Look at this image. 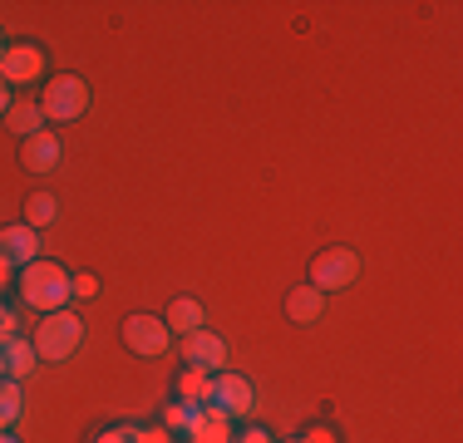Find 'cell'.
Wrapping results in <instances>:
<instances>
[{"label":"cell","mask_w":463,"mask_h":443,"mask_svg":"<svg viewBox=\"0 0 463 443\" xmlns=\"http://www.w3.org/2000/svg\"><path fill=\"white\" fill-rule=\"evenodd\" d=\"M20 301L35 306V310H64V301H70V271L54 261H30L20 266Z\"/></svg>","instance_id":"6da1fadb"},{"label":"cell","mask_w":463,"mask_h":443,"mask_svg":"<svg viewBox=\"0 0 463 443\" xmlns=\"http://www.w3.org/2000/svg\"><path fill=\"white\" fill-rule=\"evenodd\" d=\"M80 340H84V320L80 316H70V310H50L45 320H40V330H35V360H50V364H60V360H70L74 350H80Z\"/></svg>","instance_id":"7a4b0ae2"},{"label":"cell","mask_w":463,"mask_h":443,"mask_svg":"<svg viewBox=\"0 0 463 443\" xmlns=\"http://www.w3.org/2000/svg\"><path fill=\"white\" fill-rule=\"evenodd\" d=\"M84 108H90V84L80 74H54L45 94H40V114L54 118V124H74Z\"/></svg>","instance_id":"3957f363"},{"label":"cell","mask_w":463,"mask_h":443,"mask_svg":"<svg viewBox=\"0 0 463 443\" xmlns=\"http://www.w3.org/2000/svg\"><path fill=\"white\" fill-rule=\"evenodd\" d=\"M203 409H217V414H227V419H247L251 409H257V390H251V380H241V374L217 370L213 380H207Z\"/></svg>","instance_id":"277c9868"},{"label":"cell","mask_w":463,"mask_h":443,"mask_svg":"<svg viewBox=\"0 0 463 443\" xmlns=\"http://www.w3.org/2000/svg\"><path fill=\"white\" fill-rule=\"evenodd\" d=\"M355 276H360V257L350 247H326L321 257L311 261V286L316 291H345V286H355Z\"/></svg>","instance_id":"5b68a950"},{"label":"cell","mask_w":463,"mask_h":443,"mask_svg":"<svg viewBox=\"0 0 463 443\" xmlns=\"http://www.w3.org/2000/svg\"><path fill=\"white\" fill-rule=\"evenodd\" d=\"M45 74V50L40 44H5L0 54V80L5 84H35Z\"/></svg>","instance_id":"8992f818"},{"label":"cell","mask_w":463,"mask_h":443,"mask_svg":"<svg viewBox=\"0 0 463 443\" xmlns=\"http://www.w3.org/2000/svg\"><path fill=\"white\" fill-rule=\"evenodd\" d=\"M168 340H173V330L163 325L158 316H128L124 320V345L134 354H163Z\"/></svg>","instance_id":"52a82bcc"},{"label":"cell","mask_w":463,"mask_h":443,"mask_svg":"<svg viewBox=\"0 0 463 443\" xmlns=\"http://www.w3.org/2000/svg\"><path fill=\"white\" fill-rule=\"evenodd\" d=\"M183 364L197 374H217L227 364V345L213 335V330H197V335H183Z\"/></svg>","instance_id":"ba28073f"},{"label":"cell","mask_w":463,"mask_h":443,"mask_svg":"<svg viewBox=\"0 0 463 443\" xmlns=\"http://www.w3.org/2000/svg\"><path fill=\"white\" fill-rule=\"evenodd\" d=\"M0 261L5 266H30L40 261V231L35 227H0Z\"/></svg>","instance_id":"9c48e42d"},{"label":"cell","mask_w":463,"mask_h":443,"mask_svg":"<svg viewBox=\"0 0 463 443\" xmlns=\"http://www.w3.org/2000/svg\"><path fill=\"white\" fill-rule=\"evenodd\" d=\"M20 163H25L30 173H54L60 168V138H54V133H30L25 143H20Z\"/></svg>","instance_id":"30bf717a"},{"label":"cell","mask_w":463,"mask_h":443,"mask_svg":"<svg viewBox=\"0 0 463 443\" xmlns=\"http://www.w3.org/2000/svg\"><path fill=\"white\" fill-rule=\"evenodd\" d=\"M30 370H35V345H30V340H20V335L0 340V374L20 384Z\"/></svg>","instance_id":"8fae6325"},{"label":"cell","mask_w":463,"mask_h":443,"mask_svg":"<svg viewBox=\"0 0 463 443\" xmlns=\"http://www.w3.org/2000/svg\"><path fill=\"white\" fill-rule=\"evenodd\" d=\"M286 316H291L296 325H316V320L326 316V296L316 291V286H296V291L286 296Z\"/></svg>","instance_id":"7c38bea8"},{"label":"cell","mask_w":463,"mask_h":443,"mask_svg":"<svg viewBox=\"0 0 463 443\" xmlns=\"http://www.w3.org/2000/svg\"><path fill=\"white\" fill-rule=\"evenodd\" d=\"M163 325L178 330V335H197V330L207 325V310L193 301V296H178V301L168 306V316H163Z\"/></svg>","instance_id":"4fadbf2b"},{"label":"cell","mask_w":463,"mask_h":443,"mask_svg":"<svg viewBox=\"0 0 463 443\" xmlns=\"http://www.w3.org/2000/svg\"><path fill=\"white\" fill-rule=\"evenodd\" d=\"M187 438L193 443H232V419L217 414V409H203V419H197V429Z\"/></svg>","instance_id":"5bb4252c"},{"label":"cell","mask_w":463,"mask_h":443,"mask_svg":"<svg viewBox=\"0 0 463 443\" xmlns=\"http://www.w3.org/2000/svg\"><path fill=\"white\" fill-rule=\"evenodd\" d=\"M197 419H203V404H187V399H178V404H168L163 424H168V434H193Z\"/></svg>","instance_id":"9a60e30c"},{"label":"cell","mask_w":463,"mask_h":443,"mask_svg":"<svg viewBox=\"0 0 463 443\" xmlns=\"http://www.w3.org/2000/svg\"><path fill=\"white\" fill-rule=\"evenodd\" d=\"M54 217H60V203H54V197L50 193H35V197H30V203H25V227H50V222Z\"/></svg>","instance_id":"2e32d148"},{"label":"cell","mask_w":463,"mask_h":443,"mask_svg":"<svg viewBox=\"0 0 463 443\" xmlns=\"http://www.w3.org/2000/svg\"><path fill=\"white\" fill-rule=\"evenodd\" d=\"M40 118H45V114H40V104H30V99H20V104H10L5 124H10V128H20V133L30 138V133H40Z\"/></svg>","instance_id":"e0dca14e"},{"label":"cell","mask_w":463,"mask_h":443,"mask_svg":"<svg viewBox=\"0 0 463 443\" xmlns=\"http://www.w3.org/2000/svg\"><path fill=\"white\" fill-rule=\"evenodd\" d=\"M20 404H25V399H20V384L15 380H0V434L20 419Z\"/></svg>","instance_id":"ac0fdd59"},{"label":"cell","mask_w":463,"mask_h":443,"mask_svg":"<svg viewBox=\"0 0 463 443\" xmlns=\"http://www.w3.org/2000/svg\"><path fill=\"white\" fill-rule=\"evenodd\" d=\"M178 399H187V404H203V399H207V374L183 370L178 374Z\"/></svg>","instance_id":"d6986e66"},{"label":"cell","mask_w":463,"mask_h":443,"mask_svg":"<svg viewBox=\"0 0 463 443\" xmlns=\"http://www.w3.org/2000/svg\"><path fill=\"white\" fill-rule=\"evenodd\" d=\"M99 291V281L90 271H80V276H70V296H80V301H90V296Z\"/></svg>","instance_id":"ffe728a7"},{"label":"cell","mask_w":463,"mask_h":443,"mask_svg":"<svg viewBox=\"0 0 463 443\" xmlns=\"http://www.w3.org/2000/svg\"><path fill=\"white\" fill-rule=\"evenodd\" d=\"M94 443H138V429H104Z\"/></svg>","instance_id":"44dd1931"},{"label":"cell","mask_w":463,"mask_h":443,"mask_svg":"<svg viewBox=\"0 0 463 443\" xmlns=\"http://www.w3.org/2000/svg\"><path fill=\"white\" fill-rule=\"evenodd\" d=\"M296 443H335V434H330V429H306Z\"/></svg>","instance_id":"7402d4cb"},{"label":"cell","mask_w":463,"mask_h":443,"mask_svg":"<svg viewBox=\"0 0 463 443\" xmlns=\"http://www.w3.org/2000/svg\"><path fill=\"white\" fill-rule=\"evenodd\" d=\"M138 443H168V429H138Z\"/></svg>","instance_id":"603a6c76"},{"label":"cell","mask_w":463,"mask_h":443,"mask_svg":"<svg viewBox=\"0 0 463 443\" xmlns=\"http://www.w3.org/2000/svg\"><path fill=\"white\" fill-rule=\"evenodd\" d=\"M10 335H15V316H10L5 306H0V340H10Z\"/></svg>","instance_id":"cb8c5ba5"},{"label":"cell","mask_w":463,"mask_h":443,"mask_svg":"<svg viewBox=\"0 0 463 443\" xmlns=\"http://www.w3.org/2000/svg\"><path fill=\"white\" fill-rule=\"evenodd\" d=\"M237 443H271L267 429H247V434H237Z\"/></svg>","instance_id":"d4e9b609"},{"label":"cell","mask_w":463,"mask_h":443,"mask_svg":"<svg viewBox=\"0 0 463 443\" xmlns=\"http://www.w3.org/2000/svg\"><path fill=\"white\" fill-rule=\"evenodd\" d=\"M10 104H15V99H10V84H5V80H0V118H5V114H10Z\"/></svg>","instance_id":"484cf974"},{"label":"cell","mask_w":463,"mask_h":443,"mask_svg":"<svg viewBox=\"0 0 463 443\" xmlns=\"http://www.w3.org/2000/svg\"><path fill=\"white\" fill-rule=\"evenodd\" d=\"M5 281H10V266H5V261H0V286H5Z\"/></svg>","instance_id":"4316f807"},{"label":"cell","mask_w":463,"mask_h":443,"mask_svg":"<svg viewBox=\"0 0 463 443\" xmlns=\"http://www.w3.org/2000/svg\"><path fill=\"white\" fill-rule=\"evenodd\" d=\"M0 443H20V438L15 434H0Z\"/></svg>","instance_id":"83f0119b"},{"label":"cell","mask_w":463,"mask_h":443,"mask_svg":"<svg viewBox=\"0 0 463 443\" xmlns=\"http://www.w3.org/2000/svg\"><path fill=\"white\" fill-rule=\"evenodd\" d=\"M0 54H5V40H0Z\"/></svg>","instance_id":"f1b7e54d"},{"label":"cell","mask_w":463,"mask_h":443,"mask_svg":"<svg viewBox=\"0 0 463 443\" xmlns=\"http://www.w3.org/2000/svg\"><path fill=\"white\" fill-rule=\"evenodd\" d=\"M0 380H5V374H0Z\"/></svg>","instance_id":"f546056e"}]
</instances>
